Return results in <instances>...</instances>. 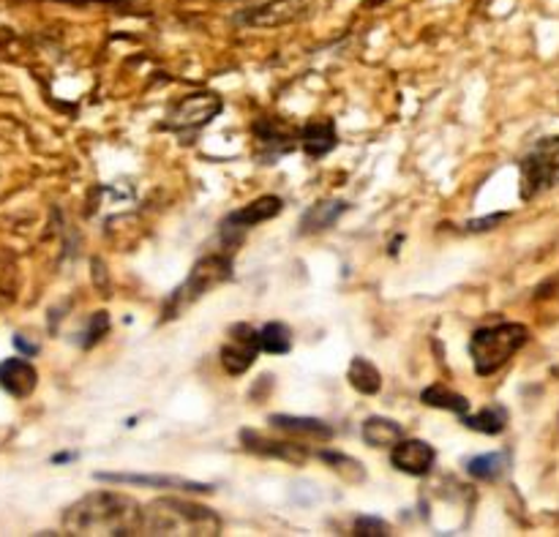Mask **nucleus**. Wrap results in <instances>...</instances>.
Returning <instances> with one entry per match:
<instances>
[{"mask_svg": "<svg viewBox=\"0 0 559 537\" xmlns=\"http://www.w3.org/2000/svg\"><path fill=\"white\" fill-rule=\"evenodd\" d=\"M69 535H142V508L120 491H93L66 511Z\"/></svg>", "mask_w": 559, "mask_h": 537, "instance_id": "1", "label": "nucleus"}, {"mask_svg": "<svg viewBox=\"0 0 559 537\" xmlns=\"http://www.w3.org/2000/svg\"><path fill=\"white\" fill-rule=\"evenodd\" d=\"M142 535H173V537H216L222 535V518L205 505L162 497L142 508Z\"/></svg>", "mask_w": 559, "mask_h": 537, "instance_id": "2", "label": "nucleus"}, {"mask_svg": "<svg viewBox=\"0 0 559 537\" xmlns=\"http://www.w3.org/2000/svg\"><path fill=\"white\" fill-rule=\"evenodd\" d=\"M530 342V331L522 322H500L491 327H478L469 338V358L475 374L491 377Z\"/></svg>", "mask_w": 559, "mask_h": 537, "instance_id": "3", "label": "nucleus"}, {"mask_svg": "<svg viewBox=\"0 0 559 537\" xmlns=\"http://www.w3.org/2000/svg\"><path fill=\"white\" fill-rule=\"evenodd\" d=\"M233 276V256L229 254H211V256H202L194 267H191L189 278L175 289L173 300L167 303V311L164 317H178L186 306L197 303L202 295L211 293L213 287L224 284L227 278Z\"/></svg>", "mask_w": 559, "mask_h": 537, "instance_id": "4", "label": "nucleus"}, {"mask_svg": "<svg viewBox=\"0 0 559 537\" xmlns=\"http://www.w3.org/2000/svg\"><path fill=\"white\" fill-rule=\"evenodd\" d=\"M519 172H522L524 202L559 186V136H546V140L535 142L527 156L519 162Z\"/></svg>", "mask_w": 559, "mask_h": 537, "instance_id": "5", "label": "nucleus"}, {"mask_svg": "<svg viewBox=\"0 0 559 537\" xmlns=\"http://www.w3.org/2000/svg\"><path fill=\"white\" fill-rule=\"evenodd\" d=\"M224 109V102L218 93L200 91L189 93L186 98H180L173 109H169L167 120H164V129H169L173 134L189 136L197 134L200 129H205L213 118H218Z\"/></svg>", "mask_w": 559, "mask_h": 537, "instance_id": "6", "label": "nucleus"}, {"mask_svg": "<svg viewBox=\"0 0 559 537\" xmlns=\"http://www.w3.org/2000/svg\"><path fill=\"white\" fill-rule=\"evenodd\" d=\"M282 211H284L282 196H273V194L260 196V200L249 202V205H243L240 211L229 213V216L218 224V238H222L224 246L233 249V246H238L240 240H243V235L249 232L251 227H257V224L262 222H271V218H276Z\"/></svg>", "mask_w": 559, "mask_h": 537, "instance_id": "7", "label": "nucleus"}, {"mask_svg": "<svg viewBox=\"0 0 559 537\" xmlns=\"http://www.w3.org/2000/svg\"><path fill=\"white\" fill-rule=\"evenodd\" d=\"M260 331L246 322L235 325L229 331V342L222 347V366L229 377H240L254 366L257 355H260Z\"/></svg>", "mask_w": 559, "mask_h": 537, "instance_id": "8", "label": "nucleus"}, {"mask_svg": "<svg viewBox=\"0 0 559 537\" xmlns=\"http://www.w3.org/2000/svg\"><path fill=\"white\" fill-rule=\"evenodd\" d=\"M254 136L257 145H260V156L265 158V164H273V158L287 156V153L295 151V145H298V131L289 129V126L278 118L257 120Z\"/></svg>", "mask_w": 559, "mask_h": 537, "instance_id": "9", "label": "nucleus"}, {"mask_svg": "<svg viewBox=\"0 0 559 537\" xmlns=\"http://www.w3.org/2000/svg\"><path fill=\"white\" fill-rule=\"evenodd\" d=\"M437 451L424 440H399L391 448V464L404 475L413 478H426L435 469Z\"/></svg>", "mask_w": 559, "mask_h": 537, "instance_id": "10", "label": "nucleus"}, {"mask_svg": "<svg viewBox=\"0 0 559 537\" xmlns=\"http://www.w3.org/2000/svg\"><path fill=\"white\" fill-rule=\"evenodd\" d=\"M306 0H267V3L254 5V9H246L238 14L240 25L249 27H276L287 25V22L298 20L304 14Z\"/></svg>", "mask_w": 559, "mask_h": 537, "instance_id": "11", "label": "nucleus"}, {"mask_svg": "<svg viewBox=\"0 0 559 537\" xmlns=\"http://www.w3.org/2000/svg\"><path fill=\"white\" fill-rule=\"evenodd\" d=\"M96 480L104 484H123V486H151V489H178V491H191V494H211V484H197V480L175 478V475H129V473H96Z\"/></svg>", "mask_w": 559, "mask_h": 537, "instance_id": "12", "label": "nucleus"}, {"mask_svg": "<svg viewBox=\"0 0 559 537\" xmlns=\"http://www.w3.org/2000/svg\"><path fill=\"white\" fill-rule=\"evenodd\" d=\"M240 442L249 453H257V456L265 458H282V462L289 464H306L309 462V448L300 445V442H278V440H267V437L257 434V431L243 429L240 431Z\"/></svg>", "mask_w": 559, "mask_h": 537, "instance_id": "13", "label": "nucleus"}, {"mask_svg": "<svg viewBox=\"0 0 559 537\" xmlns=\"http://www.w3.org/2000/svg\"><path fill=\"white\" fill-rule=\"evenodd\" d=\"M298 145L304 147V153L309 158H322L338 145L336 134V120L333 118H311L309 123H304V129L298 131Z\"/></svg>", "mask_w": 559, "mask_h": 537, "instance_id": "14", "label": "nucleus"}, {"mask_svg": "<svg viewBox=\"0 0 559 537\" xmlns=\"http://www.w3.org/2000/svg\"><path fill=\"white\" fill-rule=\"evenodd\" d=\"M38 385V371L25 358H9L0 363V387L14 398H27Z\"/></svg>", "mask_w": 559, "mask_h": 537, "instance_id": "15", "label": "nucleus"}, {"mask_svg": "<svg viewBox=\"0 0 559 537\" xmlns=\"http://www.w3.org/2000/svg\"><path fill=\"white\" fill-rule=\"evenodd\" d=\"M267 423L284 434L300 437V440H333V429L320 418H298V415H271Z\"/></svg>", "mask_w": 559, "mask_h": 537, "instance_id": "16", "label": "nucleus"}, {"mask_svg": "<svg viewBox=\"0 0 559 537\" xmlns=\"http://www.w3.org/2000/svg\"><path fill=\"white\" fill-rule=\"evenodd\" d=\"M347 211H349V202H344V200L317 202V205H311L309 211H306L304 216H300L298 232L300 235L325 232V229H331L333 224H336L338 218H342Z\"/></svg>", "mask_w": 559, "mask_h": 537, "instance_id": "17", "label": "nucleus"}, {"mask_svg": "<svg viewBox=\"0 0 559 537\" xmlns=\"http://www.w3.org/2000/svg\"><path fill=\"white\" fill-rule=\"evenodd\" d=\"M364 440L371 448H393L399 440H404V426L391 418L371 415L364 420Z\"/></svg>", "mask_w": 559, "mask_h": 537, "instance_id": "18", "label": "nucleus"}, {"mask_svg": "<svg viewBox=\"0 0 559 537\" xmlns=\"http://www.w3.org/2000/svg\"><path fill=\"white\" fill-rule=\"evenodd\" d=\"M462 423L467 426V429L478 431V434L497 437V434H502V431H506L508 409L500 407V404H491V407L480 409L478 415H464Z\"/></svg>", "mask_w": 559, "mask_h": 537, "instance_id": "19", "label": "nucleus"}, {"mask_svg": "<svg viewBox=\"0 0 559 537\" xmlns=\"http://www.w3.org/2000/svg\"><path fill=\"white\" fill-rule=\"evenodd\" d=\"M420 402H424L426 407L448 409V413L459 415V418H464V415L469 413V402H467V398H464L462 393H453L451 387H445V385L426 387V391L420 393Z\"/></svg>", "mask_w": 559, "mask_h": 537, "instance_id": "20", "label": "nucleus"}, {"mask_svg": "<svg viewBox=\"0 0 559 537\" xmlns=\"http://www.w3.org/2000/svg\"><path fill=\"white\" fill-rule=\"evenodd\" d=\"M347 380L349 385H353L358 393H364V396H374V393H380L382 387L380 371H377V366L366 358H353V363H349V371H347Z\"/></svg>", "mask_w": 559, "mask_h": 537, "instance_id": "21", "label": "nucleus"}, {"mask_svg": "<svg viewBox=\"0 0 559 537\" xmlns=\"http://www.w3.org/2000/svg\"><path fill=\"white\" fill-rule=\"evenodd\" d=\"M508 467L506 453H486V456H475L467 462V475L475 480H484V484H491V480L502 478Z\"/></svg>", "mask_w": 559, "mask_h": 537, "instance_id": "22", "label": "nucleus"}, {"mask_svg": "<svg viewBox=\"0 0 559 537\" xmlns=\"http://www.w3.org/2000/svg\"><path fill=\"white\" fill-rule=\"evenodd\" d=\"M260 349L267 355H287L293 349V331L284 322H267L260 331Z\"/></svg>", "mask_w": 559, "mask_h": 537, "instance_id": "23", "label": "nucleus"}, {"mask_svg": "<svg viewBox=\"0 0 559 537\" xmlns=\"http://www.w3.org/2000/svg\"><path fill=\"white\" fill-rule=\"evenodd\" d=\"M320 458L333 469V473L344 475V480H349V484H360V480H366L364 467H360L353 456H344V453H336V451H320Z\"/></svg>", "mask_w": 559, "mask_h": 537, "instance_id": "24", "label": "nucleus"}, {"mask_svg": "<svg viewBox=\"0 0 559 537\" xmlns=\"http://www.w3.org/2000/svg\"><path fill=\"white\" fill-rule=\"evenodd\" d=\"M109 331V314L107 311H96V314L91 317V325H87L85 331V338H82V347L91 349L93 344H98L104 338V333Z\"/></svg>", "mask_w": 559, "mask_h": 537, "instance_id": "25", "label": "nucleus"}, {"mask_svg": "<svg viewBox=\"0 0 559 537\" xmlns=\"http://www.w3.org/2000/svg\"><path fill=\"white\" fill-rule=\"evenodd\" d=\"M353 535H366V537H385V535H391V527H388L385 522H382V518H366V516H360L358 522H355V527H353Z\"/></svg>", "mask_w": 559, "mask_h": 537, "instance_id": "26", "label": "nucleus"}, {"mask_svg": "<svg viewBox=\"0 0 559 537\" xmlns=\"http://www.w3.org/2000/svg\"><path fill=\"white\" fill-rule=\"evenodd\" d=\"M508 218V213H495V216H486V218H475V222H467L469 232H486V229L497 227Z\"/></svg>", "mask_w": 559, "mask_h": 537, "instance_id": "27", "label": "nucleus"}, {"mask_svg": "<svg viewBox=\"0 0 559 537\" xmlns=\"http://www.w3.org/2000/svg\"><path fill=\"white\" fill-rule=\"evenodd\" d=\"M14 347L20 349V353L25 355V358H31V355H36V353H38L36 344H27L25 338H22V336H16V338H14Z\"/></svg>", "mask_w": 559, "mask_h": 537, "instance_id": "28", "label": "nucleus"}]
</instances>
